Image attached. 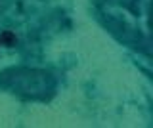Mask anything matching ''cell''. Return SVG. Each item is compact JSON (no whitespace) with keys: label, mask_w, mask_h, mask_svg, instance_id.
<instances>
[{"label":"cell","mask_w":153,"mask_h":128,"mask_svg":"<svg viewBox=\"0 0 153 128\" xmlns=\"http://www.w3.org/2000/svg\"><path fill=\"white\" fill-rule=\"evenodd\" d=\"M0 44H4V46L16 44V35H13L12 31H4L2 35H0Z\"/></svg>","instance_id":"obj_1"}]
</instances>
